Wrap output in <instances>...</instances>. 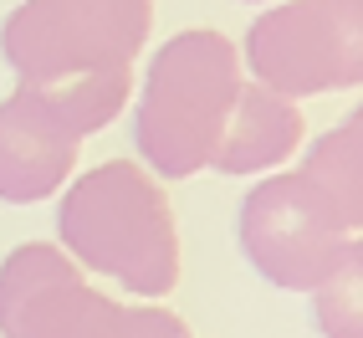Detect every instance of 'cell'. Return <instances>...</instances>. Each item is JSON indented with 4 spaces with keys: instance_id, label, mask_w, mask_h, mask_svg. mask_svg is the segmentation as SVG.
Here are the masks:
<instances>
[{
    "instance_id": "1",
    "label": "cell",
    "mask_w": 363,
    "mask_h": 338,
    "mask_svg": "<svg viewBox=\"0 0 363 338\" xmlns=\"http://www.w3.org/2000/svg\"><path fill=\"white\" fill-rule=\"evenodd\" d=\"M149 26L154 0H21L0 26V57L87 138L133 98V57Z\"/></svg>"
},
{
    "instance_id": "2",
    "label": "cell",
    "mask_w": 363,
    "mask_h": 338,
    "mask_svg": "<svg viewBox=\"0 0 363 338\" xmlns=\"http://www.w3.org/2000/svg\"><path fill=\"white\" fill-rule=\"evenodd\" d=\"M57 246L133 298H169L179 282V226L164 185L133 159L77 175L57 205Z\"/></svg>"
},
{
    "instance_id": "3",
    "label": "cell",
    "mask_w": 363,
    "mask_h": 338,
    "mask_svg": "<svg viewBox=\"0 0 363 338\" xmlns=\"http://www.w3.org/2000/svg\"><path fill=\"white\" fill-rule=\"evenodd\" d=\"M240 82L246 77L230 36L210 26L169 36L143 67L133 103V143L143 169L154 180H189L210 169Z\"/></svg>"
},
{
    "instance_id": "4",
    "label": "cell",
    "mask_w": 363,
    "mask_h": 338,
    "mask_svg": "<svg viewBox=\"0 0 363 338\" xmlns=\"http://www.w3.org/2000/svg\"><path fill=\"white\" fill-rule=\"evenodd\" d=\"M240 57L286 103L363 87V0H272Z\"/></svg>"
},
{
    "instance_id": "5",
    "label": "cell",
    "mask_w": 363,
    "mask_h": 338,
    "mask_svg": "<svg viewBox=\"0 0 363 338\" xmlns=\"http://www.w3.org/2000/svg\"><path fill=\"white\" fill-rule=\"evenodd\" d=\"M240 256L281 293H318L328 272L337 267L353 231L337 221V210L323 200L302 169H277L246 190L235 210Z\"/></svg>"
},
{
    "instance_id": "6",
    "label": "cell",
    "mask_w": 363,
    "mask_h": 338,
    "mask_svg": "<svg viewBox=\"0 0 363 338\" xmlns=\"http://www.w3.org/2000/svg\"><path fill=\"white\" fill-rule=\"evenodd\" d=\"M128 302L87 287L52 241H26L0 261V338H123Z\"/></svg>"
},
{
    "instance_id": "7",
    "label": "cell",
    "mask_w": 363,
    "mask_h": 338,
    "mask_svg": "<svg viewBox=\"0 0 363 338\" xmlns=\"http://www.w3.org/2000/svg\"><path fill=\"white\" fill-rule=\"evenodd\" d=\"M82 133L62 118L52 98L36 87H21L0 103V200L36 205L72 180Z\"/></svg>"
},
{
    "instance_id": "8",
    "label": "cell",
    "mask_w": 363,
    "mask_h": 338,
    "mask_svg": "<svg viewBox=\"0 0 363 338\" xmlns=\"http://www.w3.org/2000/svg\"><path fill=\"white\" fill-rule=\"evenodd\" d=\"M302 138H307V124H302L297 103L277 98V92L261 87V82H240L210 169H220L230 180L277 175V169H286V159L302 149Z\"/></svg>"
},
{
    "instance_id": "9",
    "label": "cell",
    "mask_w": 363,
    "mask_h": 338,
    "mask_svg": "<svg viewBox=\"0 0 363 338\" xmlns=\"http://www.w3.org/2000/svg\"><path fill=\"white\" fill-rule=\"evenodd\" d=\"M297 169L323 190V200L337 210V221L353 236H363V103L348 118H337L323 138H312Z\"/></svg>"
},
{
    "instance_id": "10",
    "label": "cell",
    "mask_w": 363,
    "mask_h": 338,
    "mask_svg": "<svg viewBox=\"0 0 363 338\" xmlns=\"http://www.w3.org/2000/svg\"><path fill=\"white\" fill-rule=\"evenodd\" d=\"M312 298V328L323 338H363V236H353Z\"/></svg>"
},
{
    "instance_id": "11",
    "label": "cell",
    "mask_w": 363,
    "mask_h": 338,
    "mask_svg": "<svg viewBox=\"0 0 363 338\" xmlns=\"http://www.w3.org/2000/svg\"><path fill=\"white\" fill-rule=\"evenodd\" d=\"M123 338H195V333H189V323L179 312H169L164 302H138V307H128Z\"/></svg>"
},
{
    "instance_id": "12",
    "label": "cell",
    "mask_w": 363,
    "mask_h": 338,
    "mask_svg": "<svg viewBox=\"0 0 363 338\" xmlns=\"http://www.w3.org/2000/svg\"><path fill=\"white\" fill-rule=\"evenodd\" d=\"M246 6H272V0H246Z\"/></svg>"
}]
</instances>
